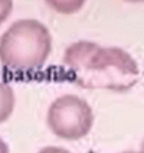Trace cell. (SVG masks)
Listing matches in <instances>:
<instances>
[{
	"label": "cell",
	"mask_w": 144,
	"mask_h": 153,
	"mask_svg": "<svg viewBox=\"0 0 144 153\" xmlns=\"http://www.w3.org/2000/svg\"><path fill=\"white\" fill-rule=\"evenodd\" d=\"M52 49L48 27L35 20L22 19L0 38V62L12 71H36L45 65Z\"/></svg>",
	"instance_id": "7a4b0ae2"
},
{
	"label": "cell",
	"mask_w": 144,
	"mask_h": 153,
	"mask_svg": "<svg viewBox=\"0 0 144 153\" xmlns=\"http://www.w3.org/2000/svg\"><path fill=\"white\" fill-rule=\"evenodd\" d=\"M38 153H71V152L64 149V147H58V146H46Z\"/></svg>",
	"instance_id": "52a82bcc"
},
{
	"label": "cell",
	"mask_w": 144,
	"mask_h": 153,
	"mask_svg": "<svg viewBox=\"0 0 144 153\" xmlns=\"http://www.w3.org/2000/svg\"><path fill=\"white\" fill-rule=\"evenodd\" d=\"M127 1H136V3H138V1H144V0H127Z\"/></svg>",
	"instance_id": "30bf717a"
},
{
	"label": "cell",
	"mask_w": 144,
	"mask_h": 153,
	"mask_svg": "<svg viewBox=\"0 0 144 153\" xmlns=\"http://www.w3.org/2000/svg\"><path fill=\"white\" fill-rule=\"evenodd\" d=\"M0 153H10L9 146L6 145V142H4L3 139H0Z\"/></svg>",
	"instance_id": "ba28073f"
},
{
	"label": "cell",
	"mask_w": 144,
	"mask_h": 153,
	"mask_svg": "<svg viewBox=\"0 0 144 153\" xmlns=\"http://www.w3.org/2000/svg\"><path fill=\"white\" fill-rule=\"evenodd\" d=\"M15 91L9 84L0 82V124L7 121L15 110Z\"/></svg>",
	"instance_id": "277c9868"
},
{
	"label": "cell",
	"mask_w": 144,
	"mask_h": 153,
	"mask_svg": "<svg viewBox=\"0 0 144 153\" xmlns=\"http://www.w3.org/2000/svg\"><path fill=\"white\" fill-rule=\"evenodd\" d=\"M124 153H138V152H124Z\"/></svg>",
	"instance_id": "8fae6325"
},
{
	"label": "cell",
	"mask_w": 144,
	"mask_h": 153,
	"mask_svg": "<svg viewBox=\"0 0 144 153\" xmlns=\"http://www.w3.org/2000/svg\"><path fill=\"white\" fill-rule=\"evenodd\" d=\"M13 9V0H0V25L10 16Z\"/></svg>",
	"instance_id": "8992f818"
},
{
	"label": "cell",
	"mask_w": 144,
	"mask_h": 153,
	"mask_svg": "<svg viewBox=\"0 0 144 153\" xmlns=\"http://www.w3.org/2000/svg\"><path fill=\"white\" fill-rule=\"evenodd\" d=\"M46 3L59 13L72 15L82 9V6L85 4V0H46Z\"/></svg>",
	"instance_id": "5b68a950"
},
{
	"label": "cell",
	"mask_w": 144,
	"mask_h": 153,
	"mask_svg": "<svg viewBox=\"0 0 144 153\" xmlns=\"http://www.w3.org/2000/svg\"><path fill=\"white\" fill-rule=\"evenodd\" d=\"M138 153H144V139H143V143H141V149H140Z\"/></svg>",
	"instance_id": "9c48e42d"
},
{
	"label": "cell",
	"mask_w": 144,
	"mask_h": 153,
	"mask_svg": "<svg viewBox=\"0 0 144 153\" xmlns=\"http://www.w3.org/2000/svg\"><path fill=\"white\" fill-rule=\"evenodd\" d=\"M94 126V111L84 98L65 94L58 97L48 110V127L59 139H84Z\"/></svg>",
	"instance_id": "3957f363"
},
{
	"label": "cell",
	"mask_w": 144,
	"mask_h": 153,
	"mask_svg": "<svg viewBox=\"0 0 144 153\" xmlns=\"http://www.w3.org/2000/svg\"><path fill=\"white\" fill-rule=\"evenodd\" d=\"M64 64L81 87L126 93L137 84L140 69L127 51L117 46H100L91 41L69 45Z\"/></svg>",
	"instance_id": "6da1fadb"
}]
</instances>
